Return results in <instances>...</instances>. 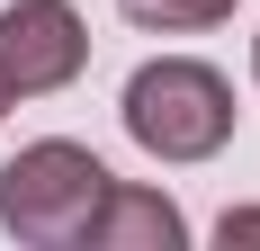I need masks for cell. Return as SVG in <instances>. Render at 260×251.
<instances>
[{"label": "cell", "mask_w": 260, "mask_h": 251, "mask_svg": "<svg viewBox=\"0 0 260 251\" xmlns=\"http://www.w3.org/2000/svg\"><path fill=\"white\" fill-rule=\"evenodd\" d=\"M117 117H126L135 152L188 171V162H215V152L234 144V117H242V108H234V81L215 72V63H198V54H161V63H144V72L126 81Z\"/></svg>", "instance_id": "1"}, {"label": "cell", "mask_w": 260, "mask_h": 251, "mask_svg": "<svg viewBox=\"0 0 260 251\" xmlns=\"http://www.w3.org/2000/svg\"><path fill=\"white\" fill-rule=\"evenodd\" d=\"M108 162L90 144H63V135H45V144H18L9 162H0V233L27 251H72L81 233H90V215L108 206Z\"/></svg>", "instance_id": "2"}, {"label": "cell", "mask_w": 260, "mask_h": 251, "mask_svg": "<svg viewBox=\"0 0 260 251\" xmlns=\"http://www.w3.org/2000/svg\"><path fill=\"white\" fill-rule=\"evenodd\" d=\"M90 63V27L72 0H9L0 9V81L9 99H54Z\"/></svg>", "instance_id": "3"}, {"label": "cell", "mask_w": 260, "mask_h": 251, "mask_svg": "<svg viewBox=\"0 0 260 251\" xmlns=\"http://www.w3.org/2000/svg\"><path fill=\"white\" fill-rule=\"evenodd\" d=\"M81 242H90V251H180L188 242V215L161 198V189H126V179H117Z\"/></svg>", "instance_id": "4"}, {"label": "cell", "mask_w": 260, "mask_h": 251, "mask_svg": "<svg viewBox=\"0 0 260 251\" xmlns=\"http://www.w3.org/2000/svg\"><path fill=\"white\" fill-rule=\"evenodd\" d=\"M117 18L144 36H198V27L234 18V0H117Z\"/></svg>", "instance_id": "5"}, {"label": "cell", "mask_w": 260, "mask_h": 251, "mask_svg": "<svg viewBox=\"0 0 260 251\" xmlns=\"http://www.w3.org/2000/svg\"><path fill=\"white\" fill-rule=\"evenodd\" d=\"M215 233H224V242H260V206H234V215H224Z\"/></svg>", "instance_id": "6"}, {"label": "cell", "mask_w": 260, "mask_h": 251, "mask_svg": "<svg viewBox=\"0 0 260 251\" xmlns=\"http://www.w3.org/2000/svg\"><path fill=\"white\" fill-rule=\"evenodd\" d=\"M9 108H18V99H9V81H0V117H9Z\"/></svg>", "instance_id": "7"}, {"label": "cell", "mask_w": 260, "mask_h": 251, "mask_svg": "<svg viewBox=\"0 0 260 251\" xmlns=\"http://www.w3.org/2000/svg\"><path fill=\"white\" fill-rule=\"evenodd\" d=\"M251 81H260V36H251Z\"/></svg>", "instance_id": "8"}]
</instances>
